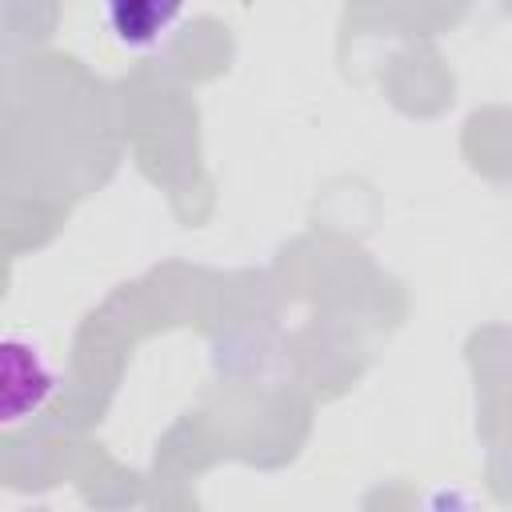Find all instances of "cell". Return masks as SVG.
<instances>
[{"instance_id": "6da1fadb", "label": "cell", "mask_w": 512, "mask_h": 512, "mask_svg": "<svg viewBox=\"0 0 512 512\" xmlns=\"http://www.w3.org/2000/svg\"><path fill=\"white\" fill-rule=\"evenodd\" d=\"M60 388V368L48 344L24 328L0 332V432L32 420Z\"/></svg>"}, {"instance_id": "7a4b0ae2", "label": "cell", "mask_w": 512, "mask_h": 512, "mask_svg": "<svg viewBox=\"0 0 512 512\" xmlns=\"http://www.w3.org/2000/svg\"><path fill=\"white\" fill-rule=\"evenodd\" d=\"M104 4L116 40L128 48H152L184 12V0H104Z\"/></svg>"}]
</instances>
